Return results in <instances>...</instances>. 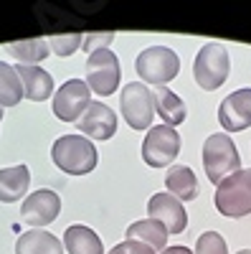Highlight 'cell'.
I'll list each match as a JSON object with an SVG mask.
<instances>
[{
  "instance_id": "6da1fadb",
  "label": "cell",
  "mask_w": 251,
  "mask_h": 254,
  "mask_svg": "<svg viewBox=\"0 0 251 254\" xmlns=\"http://www.w3.org/2000/svg\"><path fill=\"white\" fill-rule=\"evenodd\" d=\"M51 160L69 176H87L97 168V147L84 135H64L53 142Z\"/></svg>"
},
{
  "instance_id": "7a4b0ae2",
  "label": "cell",
  "mask_w": 251,
  "mask_h": 254,
  "mask_svg": "<svg viewBox=\"0 0 251 254\" xmlns=\"http://www.w3.org/2000/svg\"><path fill=\"white\" fill-rule=\"evenodd\" d=\"M203 171L211 183H221L228 176L241 171V158L234 140L226 132H216L203 142Z\"/></svg>"
},
{
  "instance_id": "3957f363",
  "label": "cell",
  "mask_w": 251,
  "mask_h": 254,
  "mask_svg": "<svg viewBox=\"0 0 251 254\" xmlns=\"http://www.w3.org/2000/svg\"><path fill=\"white\" fill-rule=\"evenodd\" d=\"M216 208L228 219H241L251 214V168H241L234 176L218 183Z\"/></svg>"
},
{
  "instance_id": "277c9868",
  "label": "cell",
  "mask_w": 251,
  "mask_h": 254,
  "mask_svg": "<svg viewBox=\"0 0 251 254\" xmlns=\"http://www.w3.org/2000/svg\"><path fill=\"white\" fill-rule=\"evenodd\" d=\"M231 74V56L228 49L221 44H205L201 46L196 64H193V76L198 81V87L205 92H213L223 87V81Z\"/></svg>"
},
{
  "instance_id": "5b68a950",
  "label": "cell",
  "mask_w": 251,
  "mask_h": 254,
  "mask_svg": "<svg viewBox=\"0 0 251 254\" xmlns=\"http://www.w3.org/2000/svg\"><path fill=\"white\" fill-rule=\"evenodd\" d=\"M135 69L142 79V84H152V87H162V84L173 81L180 71V59L173 49L167 46H150L137 56Z\"/></svg>"
},
{
  "instance_id": "8992f818",
  "label": "cell",
  "mask_w": 251,
  "mask_h": 254,
  "mask_svg": "<svg viewBox=\"0 0 251 254\" xmlns=\"http://www.w3.org/2000/svg\"><path fill=\"white\" fill-rule=\"evenodd\" d=\"M122 115L132 130H148L155 117V97L142 81H130L119 97Z\"/></svg>"
},
{
  "instance_id": "52a82bcc",
  "label": "cell",
  "mask_w": 251,
  "mask_h": 254,
  "mask_svg": "<svg viewBox=\"0 0 251 254\" xmlns=\"http://www.w3.org/2000/svg\"><path fill=\"white\" fill-rule=\"evenodd\" d=\"M180 153V135L175 127L157 125L148 130L142 140V160L150 168H167Z\"/></svg>"
},
{
  "instance_id": "ba28073f",
  "label": "cell",
  "mask_w": 251,
  "mask_h": 254,
  "mask_svg": "<svg viewBox=\"0 0 251 254\" xmlns=\"http://www.w3.org/2000/svg\"><path fill=\"white\" fill-rule=\"evenodd\" d=\"M87 84L99 97H109L119 87V61L112 49H99L87 59Z\"/></svg>"
},
{
  "instance_id": "9c48e42d",
  "label": "cell",
  "mask_w": 251,
  "mask_h": 254,
  "mask_svg": "<svg viewBox=\"0 0 251 254\" xmlns=\"http://www.w3.org/2000/svg\"><path fill=\"white\" fill-rule=\"evenodd\" d=\"M92 89L87 81L81 79H69L61 84V89L53 97V115L64 122H79L81 115L87 112L92 104Z\"/></svg>"
},
{
  "instance_id": "30bf717a",
  "label": "cell",
  "mask_w": 251,
  "mask_h": 254,
  "mask_svg": "<svg viewBox=\"0 0 251 254\" xmlns=\"http://www.w3.org/2000/svg\"><path fill=\"white\" fill-rule=\"evenodd\" d=\"M58 211H61L58 193L51 188H41V190H33L31 196H26L23 206H20V219L33 229H44L58 216Z\"/></svg>"
},
{
  "instance_id": "8fae6325",
  "label": "cell",
  "mask_w": 251,
  "mask_h": 254,
  "mask_svg": "<svg viewBox=\"0 0 251 254\" xmlns=\"http://www.w3.org/2000/svg\"><path fill=\"white\" fill-rule=\"evenodd\" d=\"M218 122L228 132H241L251 127V89H236L231 92L218 107Z\"/></svg>"
},
{
  "instance_id": "7c38bea8",
  "label": "cell",
  "mask_w": 251,
  "mask_h": 254,
  "mask_svg": "<svg viewBox=\"0 0 251 254\" xmlns=\"http://www.w3.org/2000/svg\"><path fill=\"white\" fill-rule=\"evenodd\" d=\"M148 214L152 221L167 229V234H183L188 226V214H185L183 203L170 193H155L148 201Z\"/></svg>"
},
{
  "instance_id": "4fadbf2b",
  "label": "cell",
  "mask_w": 251,
  "mask_h": 254,
  "mask_svg": "<svg viewBox=\"0 0 251 254\" xmlns=\"http://www.w3.org/2000/svg\"><path fill=\"white\" fill-rule=\"evenodd\" d=\"M79 130L89 140H109L117 132V115L104 102H92L79 120Z\"/></svg>"
},
{
  "instance_id": "5bb4252c",
  "label": "cell",
  "mask_w": 251,
  "mask_h": 254,
  "mask_svg": "<svg viewBox=\"0 0 251 254\" xmlns=\"http://www.w3.org/2000/svg\"><path fill=\"white\" fill-rule=\"evenodd\" d=\"M15 74L23 84V97L31 102H46L53 94V79L46 69L33 66V64H15Z\"/></svg>"
},
{
  "instance_id": "9a60e30c",
  "label": "cell",
  "mask_w": 251,
  "mask_h": 254,
  "mask_svg": "<svg viewBox=\"0 0 251 254\" xmlns=\"http://www.w3.org/2000/svg\"><path fill=\"white\" fill-rule=\"evenodd\" d=\"M31 186V171L26 165H13V168H0V201L13 203L26 196Z\"/></svg>"
},
{
  "instance_id": "2e32d148",
  "label": "cell",
  "mask_w": 251,
  "mask_h": 254,
  "mask_svg": "<svg viewBox=\"0 0 251 254\" xmlns=\"http://www.w3.org/2000/svg\"><path fill=\"white\" fill-rule=\"evenodd\" d=\"M15 254H64V244H61L51 231L31 229V231L18 237Z\"/></svg>"
},
{
  "instance_id": "e0dca14e",
  "label": "cell",
  "mask_w": 251,
  "mask_h": 254,
  "mask_svg": "<svg viewBox=\"0 0 251 254\" xmlns=\"http://www.w3.org/2000/svg\"><path fill=\"white\" fill-rule=\"evenodd\" d=\"M165 188L178 201H193L198 196V178L188 165H173V168H167Z\"/></svg>"
},
{
  "instance_id": "ac0fdd59",
  "label": "cell",
  "mask_w": 251,
  "mask_h": 254,
  "mask_svg": "<svg viewBox=\"0 0 251 254\" xmlns=\"http://www.w3.org/2000/svg\"><path fill=\"white\" fill-rule=\"evenodd\" d=\"M64 247L69 254H104V247H101V239L97 237V231L84 224H74L66 229Z\"/></svg>"
},
{
  "instance_id": "d6986e66",
  "label": "cell",
  "mask_w": 251,
  "mask_h": 254,
  "mask_svg": "<svg viewBox=\"0 0 251 254\" xmlns=\"http://www.w3.org/2000/svg\"><path fill=\"white\" fill-rule=\"evenodd\" d=\"M152 97H155V112L162 117V125L175 127V125H180L185 120L188 107H185V102L175 92H170L167 87H155Z\"/></svg>"
},
{
  "instance_id": "ffe728a7",
  "label": "cell",
  "mask_w": 251,
  "mask_h": 254,
  "mask_svg": "<svg viewBox=\"0 0 251 254\" xmlns=\"http://www.w3.org/2000/svg\"><path fill=\"white\" fill-rule=\"evenodd\" d=\"M127 239L142 242L150 249H165L167 247V229L152 219H142L127 226Z\"/></svg>"
},
{
  "instance_id": "44dd1931",
  "label": "cell",
  "mask_w": 251,
  "mask_h": 254,
  "mask_svg": "<svg viewBox=\"0 0 251 254\" xmlns=\"http://www.w3.org/2000/svg\"><path fill=\"white\" fill-rule=\"evenodd\" d=\"M23 99V84L15 74V66L0 61V110L3 107H15Z\"/></svg>"
},
{
  "instance_id": "7402d4cb",
  "label": "cell",
  "mask_w": 251,
  "mask_h": 254,
  "mask_svg": "<svg viewBox=\"0 0 251 254\" xmlns=\"http://www.w3.org/2000/svg\"><path fill=\"white\" fill-rule=\"evenodd\" d=\"M49 41L44 38H28V41H13L5 46V54L15 56L18 64H38L49 56Z\"/></svg>"
},
{
  "instance_id": "603a6c76",
  "label": "cell",
  "mask_w": 251,
  "mask_h": 254,
  "mask_svg": "<svg viewBox=\"0 0 251 254\" xmlns=\"http://www.w3.org/2000/svg\"><path fill=\"white\" fill-rule=\"evenodd\" d=\"M81 44H84L81 33H66V36L53 33V36H49V49L58 56H71L76 49H81Z\"/></svg>"
},
{
  "instance_id": "cb8c5ba5",
  "label": "cell",
  "mask_w": 251,
  "mask_h": 254,
  "mask_svg": "<svg viewBox=\"0 0 251 254\" xmlns=\"http://www.w3.org/2000/svg\"><path fill=\"white\" fill-rule=\"evenodd\" d=\"M196 254H228L226 239L218 234V231H205L196 244Z\"/></svg>"
},
{
  "instance_id": "d4e9b609",
  "label": "cell",
  "mask_w": 251,
  "mask_h": 254,
  "mask_svg": "<svg viewBox=\"0 0 251 254\" xmlns=\"http://www.w3.org/2000/svg\"><path fill=\"white\" fill-rule=\"evenodd\" d=\"M109 254H155V249H150L148 244H142V242H135V239H124L122 244L109 249Z\"/></svg>"
},
{
  "instance_id": "484cf974",
  "label": "cell",
  "mask_w": 251,
  "mask_h": 254,
  "mask_svg": "<svg viewBox=\"0 0 251 254\" xmlns=\"http://www.w3.org/2000/svg\"><path fill=\"white\" fill-rule=\"evenodd\" d=\"M112 38H114V33H94V36H87V38H84V44H81V49L94 54L99 49H107V44H112Z\"/></svg>"
},
{
  "instance_id": "4316f807",
  "label": "cell",
  "mask_w": 251,
  "mask_h": 254,
  "mask_svg": "<svg viewBox=\"0 0 251 254\" xmlns=\"http://www.w3.org/2000/svg\"><path fill=\"white\" fill-rule=\"evenodd\" d=\"M162 254H193V252L188 249V247H180V244H178V247H165Z\"/></svg>"
},
{
  "instance_id": "83f0119b",
  "label": "cell",
  "mask_w": 251,
  "mask_h": 254,
  "mask_svg": "<svg viewBox=\"0 0 251 254\" xmlns=\"http://www.w3.org/2000/svg\"><path fill=\"white\" fill-rule=\"evenodd\" d=\"M236 254H251V249H241V252H236Z\"/></svg>"
},
{
  "instance_id": "f1b7e54d",
  "label": "cell",
  "mask_w": 251,
  "mask_h": 254,
  "mask_svg": "<svg viewBox=\"0 0 251 254\" xmlns=\"http://www.w3.org/2000/svg\"><path fill=\"white\" fill-rule=\"evenodd\" d=\"M0 120H3V110H0Z\"/></svg>"
}]
</instances>
